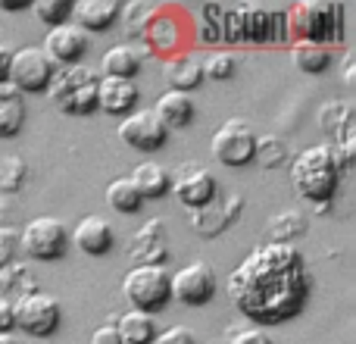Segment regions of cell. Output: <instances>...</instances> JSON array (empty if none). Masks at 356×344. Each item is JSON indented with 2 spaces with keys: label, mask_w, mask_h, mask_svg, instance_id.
Listing matches in <instances>:
<instances>
[{
  "label": "cell",
  "mask_w": 356,
  "mask_h": 344,
  "mask_svg": "<svg viewBox=\"0 0 356 344\" xmlns=\"http://www.w3.org/2000/svg\"><path fill=\"white\" fill-rule=\"evenodd\" d=\"M313 295L307 260L294 244H257L228 276V301L257 329L282 326L307 310Z\"/></svg>",
  "instance_id": "obj_1"
},
{
  "label": "cell",
  "mask_w": 356,
  "mask_h": 344,
  "mask_svg": "<svg viewBox=\"0 0 356 344\" xmlns=\"http://www.w3.org/2000/svg\"><path fill=\"white\" fill-rule=\"evenodd\" d=\"M341 169L338 157H334L332 144H313V148L300 150V154L291 160V182L294 191L316 210V213H325L332 207L334 194H338L341 185Z\"/></svg>",
  "instance_id": "obj_2"
},
{
  "label": "cell",
  "mask_w": 356,
  "mask_h": 344,
  "mask_svg": "<svg viewBox=\"0 0 356 344\" xmlns=\"http://www.w3.org/2000/svg\"><path fill=\"white\" fill-rule=\"evenodd\" d=\"M97 81L100 75L85 63L56 66L47 85V100L66 116H91L97 110Z\"/></svg>",
  "instance_id": "obj_3"
},
{
  "label": "cell",
  "mask_w": 356,
  "mask_h": 344,
  "mask_svg": "<svg viewBox=\"0 0 356 344\" xmlns=\"http://www.w3.org/2000/svg\"><path fill=\"white\" fill-rule=\"evenodd\" d=\"M288 29L294 41H316L325 47L344 44V6L319 0L294 3L288 10Z\"/></svg>",
  "instance_id": "obj_4"
},
{
  "label": "cell",
  "mask_w": 356,
  "mask_h": 344,
  "mask_svg": "<svg viewBox=\"0 0 356 344\" xmlns=\"http://www.w3.org/2000/svg\"><path fill=\"white\" fill-rule=\"evenodd\" d=\"M191 19L184 16L175 6H154V13L147 16L141 29V38L138 41L156 56H175L181 50H188V35H191ZM141 47V50H144Z\"/></svg>",
  "instance_id": "obj_5"
},
{
  "label": "cell",
  "mask_w": 356,
  "mask_h": 344,
  "mask_svg": "<svg viewBox=\"0 0 356 344\" xmlns=\"http://www.w3.org/2000/svg\"><path fill=\"white\" fill-rule=\"evenodd\" d=\"M122 297L138 313L156 316L169 301V272L166 266H131L122 279Z\"/></svg>",
  "instance_id": "obj_6"
},
{
  "label": "cell",
  "mask_w": 356,
  "mask_h": 344,
  "mask_svg": "<svg viewBox=\"0 0 356 344\" xmlns=\"http://www.w3.org/2000/svg\"><path fill=\"white\" fill-rule=\"evenodd\" d=\"M19 251L38 263H54L69 251V232L56 216H35L19 232Z\"/></svg>",
  "instance_id": "obj_7"
},
{
  "label": "cell",
  "mask_w": 356,
  "mask_h": 344,
  "mask_svg": "<svg viewBox=\"0 0 356 344\" xmlns=\"http://www.w3.org/2000/svg\"><path fill=\"white\" fill-rule=\"evenodd\" d=\"M209 150H213V160L222 163L228 169H241L250 166L253 154H257V132L247 119H225V123L216 129L213 141H209Z\"/></svg>",
  "instance_id": "obj_8"
},
{
  "label": "cell",
  "mask_w": 356,
  "mask_h": 344,
  "mask_svg": "<svg viewBox=\"0 0 356 344\" xmlns=\"http://www.w3.org/2000/svg\"><path fill=\"white\" fill-rule=\"evenodd\" d=\"M13 310H16V329L29 338H50L63 322L60 301L47 291H31V295L19 297L13 301Z\"/></svg>",
  "instance_id": "obj_9"
},
{
  "label": "cell",
  "mask_w": 356,
  "mask_h": 344,
  "mask_svg": "<svg viewBox=\"0 0 356 344\" xmlns=\"http://www.w3.org/2000/svg\"><path fill=\"white\" fill-rule=\"evenodd\" d=\"M169 194L181 203L188 213L207 207L219 197V185H216V175L200 163L188 160L181 163L175 172H169Z\"/></svg>",
  "instance_id": "obj_10"
},
{
  "label": "cell",
  "mask_w": 356,
  "mask_h": 344,
  "mask_svg": "<svg viewBox=\"0 0 356 344\" xmlns=\"http://www.w3.org/2000/svg\"><path fill=\"white\" fill-rule=\"evenodd\" d=\"M169 295L184 307H207L216 297V269L207 260H191L178 272H169Z\"/></svg>",
  "instance_id": "obj_11"
},
{
  "label": "cell",
  "mask_w": 356,
  "mask_h": 344,
  "mask_svg": "<svg viewBox=\"0 0 356 344\" xmlns=\"http://www.w3.org/2000/svg\"><path fill=\"white\" fill-rule=\"evenodd\" d=\"M50 75H54V63L47 60L41 47L29 44V47H16L10 54V72H6V81L16 88L19 94H38L47 91Z\"/></svg>",
  "instance_id": "obj_12"
},
{
  "label": "cell",
  "mask_w": 356,
  "mask_h": 344,
  "mask_svg": "<svg viewBox=\"0 0 356 344\" xmlns=\"http://www.w3.org/2000/svg\"><path fill=\"white\" fill-rule=\"evenodd\" d=\"M119 141L131 150L154 154L169 141V129L154 110H135L119 123Z\"/></svg>",
  "instance_id": "obj_13"
},
{
  "label": "cell",
  "mask_w": 356,
  "mask_h": 344,
  "mask_svg": "<svg viewBox=\"0 0 356 344\" xmlns=\"http://www.w3.org/2000/svg\"><path fill=\"white\" fill-rule=\"evenodd\" d=\"M241 213H244V194L228 191V194L216 197L207 207L188 213V219H191V228H194L200 238H216V235H222L228 226H234V222L241 219Z\"/></svg>",
  "instance_id": "obj_14"
},
{
  "label": "cell",
  "mask_w": 356,
  "mask_h": 344,
  "mask_svg": "<svg viewBox=\"0 0 356 344\" xmlns=\"http://www.w3.org/2000/svg\"><path fill=\"white\" fill-rule=\"evenodd\" d=\"M131 266H166L169 260V228L166 219H147L129 238Z\"/></svg>",
  "instance_id": "obj_15"
},
{
  "label": "cell",
  "mask_w": 356,
  "mask_h": 344,
  "mask_svg": "<svg viewBox=\"0 0 356 344\" xmlns=\"http://www.w3.org/2000/svg\"><path fill=\"white\" fill-rule=\"evenodd\" d=\"M41 50L47 54V60L56 66H75V63H81V56L91 50V38L85 35L81 29H75L72 22L66 25H56V29H50L47 35H44V44Z\"/></svg>",
  "instance_id": "obj_16"
},
{
  "label": "cell",
  "mask_w": 356,
  "mask_h": 344,
  "mask_svg": "<svg viewBox=\"0 0 356 344\" xmlns=\"http://www.w3.org/2000/svg\"><path fill=\"white\" fill-rule=\"evenodd\" d=\"M69 244H75V251L88 253V257H106L116 244V235H113V222L106 216H81L79 226L69 235Z\"/></svg>",
  "instance_id": "obj_17"
},
{
  "label": "cell",
  "mask_w": 356,
  "mask_h": 344,
  "mask_svg": "<svg viewBox=\"0 0 356 344\" xmlns=\"http://www.w3.org/2000/svg\"><path fill=\"white\" fill-rule=\"evenodd\" d=\"M119 0H79L72 3V19L69 22L81 29L85 35H97V31H110L119 25Z\"/></svg>",
  "instance_id": "obj_18"
},
{
  "label": "cell",
  "mask_w": 356,
  "mask_h": 344,
  "mask_svg": "<svg viewBox=\"0 0 356 344\" xmlns=\"http://www.w3.org/2000/svg\"><path fill=\"white\" fill-rule=\"evenodd\" d=\"M138 97H141V94H138L135 81L106 79V75H100V81H97V110L125 119L129 113L138 110Z\"/></svg>",
  "instance_id": "obj_19"
},
{
  "label": "cell",
  "mask_w": 356,
  "mask_h": 344,
  "mask_svg": "<svg viewBox=\"0 0 356 344\" xmlns=\"http://www.w3.org/2000/svg\"><path fill=\"white\" fill-rule=\"evenodd\" d=\"M144 66V50L141 44H131V41H119L100 56V69H104L106 79H125V81H135V75L141 72Z\"/></svg>",
  "instance_id": "obj_20"
},
{
  "label": "cell",
  "mask_w": 356,
  "mask_h": 344,
  "mask_svg": "<svg viewBox=\"0 0 356 344\" xmlns=\"http://www.w3.org/2000/svg\"><path fill=\"white\" fill-rule=\"evenodd\" d=\"M163 79H166L169 91H181L191 94L194 88L203 85V69H200V56L191 54V50H181V54L169 56L166 66H163Z\"/></svg>",
  "instance_id": "obj_21"
},
{
  "label": "cell",
  "mask_w": 356,
  "mask_h": 344,
  "mask_svg": "<svg viewBox=\"0 0 356 344\" xmlns=\"http://www.w3.org/2000/svg\"><path fill=\"white\" fill-rule=\"evenodd\" d=\"M25 116H29L25 97L10 81H0V141L3 138H16L25 125Z\"/></svg>",
  "instance_id": "obj_22"
},
{
  "label": "cell",
  "mask_w": 356,
  "mask_h": 344,
  "mask_svg": "<svg viewBox=\"0 0 356 344\" xmlns=\"http://www.w3.org/2000/svg\"><path fill=\"white\" fill-rule=\"evenodd\" d=\"M154 113L163 119V125L166 129H188L191 123H194V100H191V94H181V91H163L160 97H156V107Z\"/></svg>",
  "instance_id": "obj_23"
},
{
  "label": "cell",
  "mask_w": 356,
  "mask_h": 344,
  "mask_svg": "<svg viewBox=\"0 0 356 344\" xmlns=\"http://www.w3.org/2000/svg\"><path fill=\"white\" fill-rule=\"evenodd\" d=\"M131 185L141 194V201H160V197L169 194V169L163 163H138L131 169Z\"/></svg>",
  "instance_id": "obj_24"
},
{
  "label": "cell",
  "mask_w": 356,
  "mask_h": 344,
  "mask_svg": "<svg viewBox=\"0 0 356 344\" xmlns=\"http://www.w3.org/2000/svg\"><path fill=\"white\" fill-rule=\"evenodd\" d=\"M334 54L332 47L325 44H316V41H291V63H294L300 72L307 75H319L332 66Z\"/></svg>",
  "instance_id": "obj_25"
},
{
  "label": "cell",
  "mask_w": 356,
  "mask_h": 344,
  "mask_svg": "<svg viewBox=\"0 0 356 344\" xmlns=\"http://www.w3.org/2000/svg\"><path fill=\"white\" fill-rule=\"evenodd\" d=\"M116 332H119V338H122V344H154L156 316L129 310V313L116 316Z\"/></svg>",
  "instance_id": "obj_26"
},
{
  "label": "cell",
  "mask_w": 356,
  "mask_h": 344,
  "mask_svg": "<svg viewBox=\"0 0 356 344\" xmlns=\"http://www.w3.org/2000/svg\"><path fill=\"white\" fill-rule=\"evenodd\" d=\"M307 232H309V222H307V216L297 213V210H282V213H275L269 219L272 244H294V241L303 238Z\"/></svg>",
  "instance_id": "obj_27"
},
{
  "label": "cell",
  "mask_w": 356,
  "mask_h": 344,
  "mask_svg": "<svg viewBox=\"0 0 356 344\" xmlns=\"http://www.w3.org/2000/svg\"><path fill=\"white\" fill-rule=\"evenodd\" d=\"M31 291H38V282L35 272L25 263H10L0 269V297L3 301H19V297L31 295Z\"/></svg>",
  "instance_id": "obj_28"
},
{
  "label": "cell",
  "mask_w": 356,
  "mask_h": 344,
  "mask_svg": "<svg viewBox=\"0 0 356 344\" xmlns=\"http://www.w3.org/2000/svg\"><path fill=\"white\" fill-rule=\"evenodd\" d=\"M106 203H110L116 213H125V216L138 213V210L144 207L141 194L135 191V185H131L129 178H116V182L106 185Z\"/></svg>",
  "instance_id": "obj_29"
},
{
  "label": "cell",
  "mask_w": 356,
  "mask_h": 344,
  "mask_svg": "<svg viewBox=\"0 0 356 344\" xmlns=\"http://www.w3.org/2000/svg\"><path fill=\"white\" fill-rule=\"evenodd\" d=\"M347 123H356V110L350 100H328L319 110V129L325 135H338Z\"/></svg>",
  "instance_id": "obj_30"
},
{
  "label": "cell",
  "mask_w": 356,
  "mask_h": 344,
  "mask_svg": "<svg viewBox=\"0 0 356 344\" xmlns=\"http://www.w3.org/2000/svg\"><path fill=\"white\" fill-rule=\"evenodd\" d=\"M200 69H203V79L209 81H228L234 72H238V56L232 50H213L200 60Z\"/></svg>",
  "instance_id": "obj_31"
},
{
  "label": "cell",
  "mask_w": 356,
  "mask_h": 344,
  "mask_svg": "<svg viewBox=\"0 0 356 344\" xmlns=\"http://www.w3.org/2000/svg\"><path fill=\"white\" fill-rule=\"evenodd\" d=\"M156 3H144V0H131V3H122L119 6V22H122L125 35L131 38V44L141 38V29L147 22V16L154 13Z\"/></svg>",
  "instance_id": "obj_32"
},
{
  "label": "cell",
  "mask_w": 356,
  "mask_h": 344,
  "mask_svg": "<svg viewBox=\"0 0 356 344\" xmlns=\"http://www.w3.org/2000/svg\"><path fill=\"white\" fill-rule=\"evenodd\" d=\"M253 160L263 169H278L288 160V144L278 135H257V154H253Z\"/></svg>",
  "instance_id": "obj_33"
},
{
  "label": "cell",
  "mask_w": 356,
  "mask_h": 344,
  "mask_svg": "<svg viewBox=\"0 0 356 344\" xmlns=\"http://www.w3.org/2000/svg\"><path fill=\"white\" fill-rule=\"evenodd\" d=\"M31 13L44 25L56 29V25H66L72 19V0H38V3H31Z\"/></svg>",
  "instance_id": "obj_34"
},
{
  "label": "cell",
  "mask_w": 356,
  "mask_h": 344,
  "mask_svg": "<svg viewBox=\"0 0 356 344\" xmlns=\"http://www.w3.org/2000/svg\"><path fill=\"white\" fill-rule=\"evenodd\" d=\"M25 178H29V166H25L22 157H3L0 160V191L16 194L25 185Z\"/></svg>",
  "instance_id": "obj_35"
},
{
  "label": "cell",
  "mask_w": 356,
  "mask_h": 344,
  "mask_svg": "<svg viewBox=\"0 0 356 344\" xmlns=\"http://www.w3.org/2000/svg\"><path fill=\"white\" fill-rule=\"evenodd\" d=\"M19 253V232L13 226H0V269L13 263Z\"/></svg>",
  "instance_id": "obj_36"
},
{
  "label": "cell",
  "mask_w": 356,
  "mask_h": 344,
  "mask_svg": "<svg viewBox=\"0 0 356 344\" xmlns=\"http://www.w3.org/2000/svg\"><path fill=\"white\" fill-rule=\"evenodd\" d=\"M232 344H275V341H272V335L266 332V329L247 326V329H241V332L232 335Z\"/></svg>",
  "instance_id": "obj_37"
},
{
  "label": "cell",
  "mask_w": 356,
  "mask_h": 344,
  "mask_svg": "<svg viewBox=\"0 0 356 344\" xmlns=\"http://www.w3.org/2000/svg\"><path fill=\"white\" fill-rule=\"evenodd\" d=\"M154 344H197V338H194V332H191V329L172 326V329H166V332L156 335Z\"/></svg>",
  "instance_id": "obj_38"
},
{
  "label": "cell",
  "mask_w": 356,
  "mask_h": 344,
  "mask_svg": "<svg viewBox=\"0 0 356 344\" xmlns=\"http://www.w3.org/2000/svg\"><path fill=\"white\" fill-rule=\"evenodd\" d=\"M91 344H122V338H119V332H116V320H113V322H104V326L94 329Z\"/></svg>",
  "instance_id": "obj_39"
},
{
  "label": "cell",
  "mask_w": 356,
  "mask_h": 344,
  "mask_svg": "<svg viewBox=\"0 0 356 344\" xmlns=\"http://www.w3.org/2000/svg\"><path fill=\"white\" fill-rule=\"evenodd\" d=\"M13 332H16V310H13V301L0 297V335H13Z\"/></svg>",
  "instance_id": "obj_40"
},
{
  "label": "cell",
  "mask_w": 356,
  "mask_h": 344,
  "mask_svg": "<svg viewBox=\"0 0 356 344\" xmlns=\"http://www.w3.org/2000/svg\"><path fill=\"white\" fill-rule=\"evenodd\" d=\"M29 6H31V0H0V10L3 13H22Z\"/></svg>",
  "instance_id": "obj_41"
},
{
  "label": "cell",
  "mask_w": 356,
  "mask_h": 344,
  "mask_svg": "<svg viewBox=\"0 0 356 344\" xmlns=\"http://www.w3.org/2000/svg\"><path fill=\"white\" fill-rule=\"evenodd\" d=\"M10 54L13 50L6 44H0V81H6V72H10Z\"/></svg>",
  "instance_id": "obj_42"
},
{
  "label": "cell",
  "mask_w": 356,
  "mask_h": 344,
  "mask_svg": "<svg viewBox=\"0 0 356 344\" xmlns=\"http://www.w3.org/2000/svg\"><path fill=\"white\" fill-rule=\"evenodd\" d=\"M344 81L347 85H353V56L350 54L344 56Z\"/></svg>",
  "instance_id": "obj_43"
},
{
  "label": "cell",
  "mask_w": 356,
  "mask_h": 344,
  "mask_svg": "<svg viewBox=\"0 0 356 344\" xmlns=\"http://www.w3.org/2000/svg\"><path fill=\"white\" fill-rule=\"evenodd\" d=\"M0 344H22L16 335H0Z\"/></svg>",
  "instance_id": "obj_44"
}]
</instances>
